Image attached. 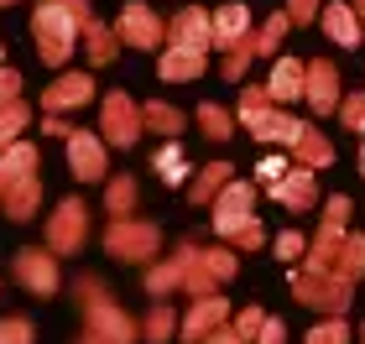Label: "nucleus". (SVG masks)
Returning a JSON list of instances; mask_svg holds the SVG:
<instances>
[{
  "label": "nucleus",
  "instance_id": "2f4dec72",
  "mask_svg": "<svg viewBox=\"0 0 365 344\" xmlns=\"http://www.w3.org/2000/svg\"><path fill=\"white\" fill-rule=\"evenodd\" d=\"M0 344H37V323L26 313H6L0 318Z\"/></svg>",
  "mask_w": 365,
  "mask_h": 344
},
{
  "label": "nucleus",
  "instance_id": "603ef678",
  "mask_svg": "<svg viewBox=\"0 0 365 344\" xmlns=\"http://www.w3.org/2000/svg\"><path fill=\"white\" fill-rule=\"evenodd\" d=\"M360 334H365V329H360ZM360 344H365V339H360Z\"/></svg>",
  "mask_w": 365,
  "mask_h": 344
},
{
  "label": "nucleus",
  "instance_id": "b1692460",
  "mask_svg": "<svg viewBox=\"0 0 365 344\" xmlns=\"http://www.w3.org/2000/svg\"><path fill=\"white\" fill-rule=\"evenodd\" d=\"M272 199H282L287 209H308L319 199V183H313V167H292L282 183H272Z\"/></svg>",
  "mask_w": 365,
  "mask_h": 344
},
{
  "label": "nucleus",
  "instance_id": "ea45409f",
  "mask_svg": "<svg viewBox=\"0 0 365 344\" xmlns=\"http://www.w3.org/2000/svg\"><path fill=\"white\" fill-rule=\"evenodd\" d=\"M308 344H350V339H344L339 323H324V329H313V334H308Z\"/></svg>",
  "mask_w": 365,
  "mask_h": 344
},
{
  "label": "nucleus",
  "instance_id": "20e7f679",
  "mask_svg": "<svg viewBox=\"0 0 365 344\" xmlns=\"http://www.w3.org/2000/svg\"><path fill=\"white\" fill-rule=\"evenodd\" d=\"M99 245L115 256V261H125V266H152V261L162 256V224L152 219H110L105 224V235H99Z\"/></svg>",
  "mask_w": 365,
  "mask_h": 344
},
{
  "label": "nucleus",
  "instance_id": "f704fd0d",
  "mask_svg": "<svg viewBox=\"0 0 365 344\" xmlns=\"http://www.w3.org/2000/svg\"><path fill=\"white\" fill-rule=\"evenodd\" d=\"M339 120L350 130H365V94H350V100H339Z\"/></svg>",
  "mask_w": 365,
  "mask_h": 344
},
{
  "label": "nucleus",
  "instance_id": "dca6fc26",
  "mask_svg": "<svg viewBox=\"0 0 365 344\" xmlns=\"http://www.w3.org/2000/svg\"><path fill=\"white\" fill-rule=\"evenodd\" d=\"M78 47H84V63H89V68H110V63L120 58V37H115V26H105L99 16H89V21H84Z\"/></svg>",
  "mask_w": 365,
  "mask_h": 344
},
{
  "label": "nucleus",
  "instance_id": "79ce46f5",
  "mask_svg": "<svg viewBox=\"0 0 365 344\" xmlns=\"http://www.w3.org/2000/svg\"><path fill=\"white\" fill-rule=\"evenodd\" d=\"M68 130H73V125L63 120V115H42V136H58V141H63Z\"/></svg>",
  "mask_w": 365,
  "mask_h": 344
},
{
  "label": "nucleus",
  "instance_id": "a211bd4d",
  "mask_svg": "<svg viewBox=\"0 0 365 344\" xmlns=\"http://www.w3.org/2000/svg\"><path fill=\"white\" fill-rule=\"evenodd\" d=\"M168 47H198L209 53V11L204 6H182L168 26Z\"/></svg>",
  "mask_w": 365,
  "mask_h": 344
},
{
  "label": "nucleus",
  "instance_id": "4468645a",
  "mask_svg": "<svg viewBox=\"0 0 365 344\" xmlns=\"http://www.w3.org/2000/svg\"><path fill=\"white\" fill-rule=\"evenodd\" d=\"M225 318H230V303H225V298H193L188 318L178 323V329H182L178 339H182V344H204V339H209L214 329H220Z\"/></svg>",
  "mask_w": 365,
  "mask_h": 344
},
{
  "label": "nucleus",
  "instance_id": "f3484780",
  "mask_svg": "<svg viewBox=\"0 0 365 344\" xmlns=\"http://www.w3.org/2000/svg\"><path fill=\"white\" fill-rule=\"evenodd\" d=\"M303 100L319 110V115H329L339 105V73H334V63L329 58H313L308 63V84H303Z\"/></svg>",
  "mask_w": 365,
  "mask_h": 344
},
{
  "label": "nucleus",
  "instance_id": "0eeeda50",
  "mask_svg": "<svg viewBox=\"0 0 365 344\" xmlns=\"http://www.w3.org/2000/svg\"><path fill=\"white\" fill-rule=\"evenodd\" d=\"M99 136H105V146H115V152H130V146L146 136V125H141V105L130 100L125 89L99 94Z\"/></svg>",
  "mask_w": 365,
  "mask_h": 344
},
{
  "label": "nucleus",
  "instance_id": "3c124183",
  "mask_svg": "<svg viewBox=\"0 0 365 344\" xmlns=\"http://www.w3.org/2000/svg\"><path fill=\"white\" fill-rule=\"evenodd\" d=\"M6 6H16V0H0V11H6Z\"/></svg>",
  "mask_w": 365,
  "mask_h": 344
},
{
  "label": "nucleus",
  "instance_id": "9d476101",
  "mask_svg": "<svg viewBox=\"0 0 365 344\" xmlns=\"http://www.w3.org/2000/svg\"><path fill=\"white\" fill-rule=\"evenodd\" d=\"M251 204H256V188H251V183H240V177H230V183H225V193L209 204V209H214V235L235 240L240 229L256 219V214H251Z\"/></svg>",
  "mask_w": 365,
  "mask_h": 344
},
{
  "label": "nucleus",
  "instance_id": "5701e85b",
  "mask_svg": "<svg viewBox=\"0 0 365 344\" xmlns=\"http://www.w3.org/2000/svg\"><path fill=\"white\" fill-rule=\"evenodd\" d=\"M136 199H141V188H136L130 172H110L105 177V214L110 219H130L136 214Z\"/></svg>",
  "mask_w": 365,
  "mask_h": 344
},
{
  "label": "nucleus",
  "instance_id": "aec40b11",
  "mask_svg": "<svg viewBox=\"0 0 365 344\" xmlns=\"http://www.w3.org/2000/svg\"><path fill=\"white\" fill-rule=\"evenodd\" d=\"M303 84H308V63L277 58V68L267 78V94H272V105H292V100H303Z\"/></svg>",
  "mask_w": 365,
  "mask_h": 344
},
{
  "label": "nucleus",
  "instance_id": "37998d69",
  "mask_svg": "<svg viewBox=\"0 0 365 344\" xmlns=\"http://www.w3.org/2000/svg\"><path fill=\"white\" fill-rule=\"evenodd\" d=\"M282 334H287V329H282L277 318H267V323H261V334H256V339H261V344H282Z\"/></svg>",
  "mask_w": 365,
  "mask_h": 344
},
{
  "label": "nucleus",
  "instance_id": "4c0bfd02",
  "mask_svg": "<svg viewBox=\"0 0 365 344\" xmlns=\"http://www.w3.org/2000/svg\"><path fill=\"white\" fill-rule=\"evenodd\" d=\"M319 11H324L319 0H287V16H292V26H308Z\"/></svg>",
  "mask_w": 365,
  "mask_h": 344
},
{
  "label": "nucleus",
  "instance_id": "e433bc0d",
  "mask_svg": "<svg viewBox=\"0 0 365 344\" xmlns=\"http://www.w3.org/2000/svg\"><path fill=\"white\" fill-rule=\"evenodd\" d=\"M21 84H26V78H21V73H16V68H11V63H6V68H0V105H11V100H21Z\"/></svg>",
  "mask_w": 365,
  "mask_h": 344
},
{
  "label": "nucleus",
  "instance_id": "c03bdc74",
  "mask_svg": "<svg viewBox=\"0 0 365 344\" xmlns=\"http://www.w3.org/2000/svg\"><path fill=\"white\" fill-rule=\"evenodd\" d=\"M204 344H245V339H240L235 329H225V323H220V329H214V334H209Z\"/></svg>",
  "mask_w": 365,
  "mask_h": 344
},
{
  "label": "nucleus",
  "instance_id": "1a4fd4ad",
  "mask_svg": "<svg viewBox=\"0 0 365 344\" xmlns=\"http://www.w3.org/2000/svg\"><path fill=\"white\" fill-rule=\"evenodd\" d=\"M63 146H68V172L78 177V183H99V188H105V177H110V146H105V136L73 125L68 136H63Z\"/></svg>",
  "mask_w": 365,
  "mask_h": 344
},
{
  "label": "nucleus",
  "instance_id": "4be33fe9",
  "mask_svg": "<svg viewBox=\"0 0 365 344\" xmlns=\"http://www.w3.org/2000/svg\"><path fill=\"white\" fill-rule=\"evenodd\" d=\"M141 287L152 292V303H162L168 292H182V261H178V251L168 256V261H152V266H141Z\"/></svg>",
  "mask_w": 365,
  "mask_h": 344
},
{
  "label": "nucleus",
  "instance_id": "c756f323",
  "mask_svg": "<svg viewBox=\"0 0 365 344\" xmlns=\"http://www.w3.org/2000/svg\"><path fill=\"white\" fill-rule=\"evenodd\" d=\"M287 26H292V16L287 11H277V16H267L256 31H251V47H256V58H272L277 47H282V37H287Z\"/></svg>",
  "mask_w": 365,
  "mask_h": 344
},
{
  "label": "nucleus",
  "instance_id": "09e8293b",
  "mask_svg": "<svg viewBox=\"0 0 365 344\" xmlns=\"http://www.w3.org/2000/svg\"><path fill=\"white\" fill-rule=\"evenodd\" d=\"M360 136H365V130H360ZM360 172H365V146H360Z\"/></svg>",
  "mask_w": 365,
  "mask_h": 344
},
{
  "label": "nucleus",
  "instance_id": "de8ad7c7",
  "mask_svg": "<svg viewBox=\"0 0 365 344\" xmlns=\"http://www.w3.org/2000/svg\"><path fill=\"white\" fill-rule=\"evenodd\" d=\"M355 16H360V21H365V0H355Z\"/></svg>",
  "mask_w": 365,
  "mask_h": 344
},
{
  "label": "nucleus",
  "instance_id": "8fccbe9b",
  "mask_svg": "<svg viewBox=\"0 0 365 344\" xmlns=\"http://www.w3.org/2000/svg\"><path fill=\"white\" fill-rule=\"evenodd\" d=\"M0 68H6V47H0Z\"/></svg>",
  "mask_w": 365,
  "mask_h": 344
},
{
  "label": "nucleus",
  "instance_id": "a18cd8bd",
  "mask_svg": "<svg viewBox=\"0 0 365 344\" xmlns=\"http://www.w3.org/2000/svg\"><path fill=\"white\" fill-rule=\"evenodd\" d=\"M68 344H105V339H99V334H89V329H78V334H73Z\"/></svg>",
  "mask_w": 365,
  "mask_h": 344
},
{
  "label": "nucleus",
  "instance_id": "39448f33",
  "mask_svg": "<svg viewBox=\"0 0 365 344\" xmlns=\"http://www.w3.org/2000/svg\"><path fill=\"white\" fill-rule=\"evenodd\" d=\"M240 125L251 130L256 141H282V146H292L297 136H303V120L282 115V110L272 105L267 84H256V89H245V94H240Z\"/></svg>",
  "mask_w": 365,
  "mask_h": 344
},
{
  "label": "nucleus",
  "instance_id": "393cba45",
  "mask_svg": "<svg viewBox=\"0 0 365 344\" xmlns=\"http://www.w3.org/2000/svg\"><path fill=\"white\" fill-rule=\"evenodd\" d=\"M319 21H324V31H329V42H339V47H355V42H360V16H355V6H344V0L324 6Z\"/></svg>",
  "mask_w": 365,
  "mask_h": 344
},
{
  "label": "nucleus",
  "instance_id": "a19ab883",
  "mask_svg": "<svg viewBox=\"0 0 365 344\" xmlns=\"http://www.w3.org/2000/svg\"><path fill=\"white\" fill-rule=\"evenodd\" d=\"M277 256H282V261L303 256V235H292V229H287V235H277Z\"/></svg>",
  "mask_w": 365,
  "mask_h": 344
},
{
  "label": "nucleus",
  "instance_id": "6ab92c4d",
  "mask_svg": "<svg viewBox=\"0 0 365 344\" xmlns=\"http://www.w3.org/2000/svg\"><path fill=\"white\" fill-rule=\"evenodd\" d=\"M204 63H209V53H198V47H168L157 58V73H162V84H193L204 73Z\"/></svg>",
  "mask_w": 365,
  "mask_h": 344
},
{
  "label": "nucleus",
  "instance_id": "72a5a7b5",
  "mask_svg": "<svg viewBox=\"0 0 365 344\" xmlns=\"http://www.w3.org/2000/svg\"><path fill=\"white\" fill-rule=\"evenodd\" d=\"M251 58H256V47H251V37H245V42H235V47H230V53H225L220 73L230 78V84H235V78H245V68H251Z\"/></svg>",
  "mask_w": 365,
  "mask_h": 344
},
{
  "label": "nucleus",
  "instance_id": "6e6552de",
  "mask_svg": "<svg viewBox=\"0 0 365 344\" xmlns=\"http://www.w3.org/2000/svg\"><path fill=\"white\" fill-rule=\"evenodd\" d=\"M115 37L120 47H136V53H157V47H168V21L146 6V0H125L120 16H115Z\"/></svg>",
  "mask_w": 365,
  "mask_h": 344
},
{
  "label": "nucleus",
  "instance_id": "bb28decb",
  "mask_svg": "<svg viewBox=\"0 0 365 344\" xmlns=\"http://www.w3.org/2000/svg\"><path fill=\"white\" fill-rule=\"evenodd\" d=\"M178 313H173V308L168 303H152V308H146V313H141V339L146 344H168V339H178Z\"/></svg>",
  "mask_w": 365,
  "mask_h": 344
},
{
  "label": "nucleus",
  "instance_id": "473e14b6",
  "mask_svg": "<svg viewBox=\"0 0 365 344\" xmlns=\"http://www.w3.org/2000/svg\"><path fill=\"white\" fill-rule=\"evenodd\" d=\"M198 125H204L209 141H230V130H235V120H230L220 105H198Z\"/></svg>",
  "mask_w": 365,
  "mask_h": 344
},
{
  "label": "nucleus",
  "instance_id": "c85d7f7f",
  "mask_svg": "<svg viewBox=\"0 0 365 344\" xmlns=\"http://www.w3.org/2000/svg\"><path fill=\"white\" fill-rule=\"evenodd\" d=\"M26 125H31V105H26V100L0 105V152L21 141V136H26Z\"/></svg>",
  "mask_w": 365,
  "mask_h": 344
},
{
  "label": "nucleus",
  "instance_id": "412c9836",
  "mask_svg": "<svg viewBox=\"0 0 365 344\" xmlns=\"http://www.w3.org/2000/svg\"><path fill=\"white\" fill-rule=\"evenodd\" d=\"M230 177H235V167H230V162H209V167H198L193 183H188V204H193V209H209V204L225 193Z\"/></svg>",
  "mask_w": 365,
  "mask_h": 344
},
{
  "label": "nucleus",
  "instance_id": "cd10ccee",
  "mask_svg": "<svg viewBox=\"0 0 365 344\" xmlns=\"http://www.w3.org/2000/svg\"><path fill=\"white\" fill-rule=\"evenodd\" d=\"M141 125H146V130H157V136H168V141H178V130H182V110L168 105V100H146V105H141Z\"/></svg>",
  "mask_w": 365,
  "mask_h": 344
},
{
  "label": "nucleus",
  "instance_id": "f8f14e48",
  "mask_svg": "<svg viewBox=\"0 0 365 344\" xmlns=\"http://www.w3.org/2000/svg\"><path fill=\"white\" fill-rule=\"evenodd\" d=\"M251 37V6L245 0H225L220 11H209V47H220V53H230L235 42Z\"/></svg>",
  "mask_w": 365,
  "mask_h": 344
},
{
  "label": "nucleus",
  "instance_id": "f257e3e1",
  "mask_svg": "<svg viewBox=\"0 0 365 344\" xmlns=\"http://www.w3.org/2000/svg\"><path fill=\"white\" fill-rule=\"evenodd\" d=\"M68 292H73V308H78V318H84L89 334H99L105 344H136L141 339V318L125 313L120 298L110 292V282L99 271H78L68 282Z\"/></svg>",
  "mask_w": 365,
  "mask_h": 344
},
{
  "label": "nucleus",
  "instance_id": "c9c22d12",
  "mask_svg": "<svg viewBox=\"0 0 365 344\" xmlns=\"http://www.w3.org/2000/svg\"><path fill=\"white\" fill-rule=\"evenodd\" d=\"M261 323H267V313H261V308H245V313L235 318V334H240L245 344H251V339L261 334Z\"/></svg>",
  "mask_w": 365,
  "mask_h": 344
},
{
  "label": "nucleus",
  "instance_id": "7ed1b4c3",
  "mask_svg": "<svg viewBox=\"0 0 365 344\" xmlns=\"http://www.w3.org/2000/svg\"><path fill=\"white\" fill-rule=\"evenodd\" d=\"M89 235H94L89 204L78 199V193H68V199H58L53 209H47V219H42V245H47L58 261H63V256H78V251L89 245Z\"/></svg>",
  "mask_w": 365,
  "mask_h": 344
},
{
  "label": "nucleus",
  "instance_id": "7c9ffc66",
  "mask_svg": "<svg viewBox=\"0 0 365 344\" xmlns=\"http://www.w3.org/2000/svg\"><path fill=\"white\" fill-rule=\"evenodd\" d=\"M152 167H157L162 183H182V177H188V162H182V146H178V141L162 146V152L152 157Z\"/></svg>",
  "mask_w": 365,
  "mask_h": 344
},
{
  "label": "nucleus",
  "instance_id": "ddd939ff",
  "mask_svg": "<svg viewBox=\"0 0 365 344\" xmlns=\"http://www.w3.org/2000/svg\"><path fill=\"white\" fill-rule=\"evenodd\" d=\"M42 172H31V177H16V183L6 188V199H0V209H6V219L11 224H31L42 214Z\"/></svg>",
  "mask_w": 365,
  "mask_h": 344
},
{
  "label": "nucleus",
  "instance_id": "f03ea898",
  "mask_svg": "<svg viewBox=\"0 0 365 344\" xmlns=\"http://www.w3.org/2000/svg\"><path fill=\"white\" fill-rule=\"evenodd\" d=\"M89 0H37L31 6V37H37V58L47 68H68L78 53V31L89 21Z\"/></svg>",
  "mask_w": 365,
  "mask_h": 344
},
{
  "label": "nucleus",
  "instance_id": "2eb2a0df",
  "mask_svg": "<svg viewBox=\"0 0 365 344\" xmlns=\"http://www.w3.org/2000/svg\"><path fill=\"white\" fill-rule=\"evenodd\" d=\"M297 298H303L308 308H344L350 292H344V282H334L324 266H308L303 276H297Z\"/></svg>",
  "mask_w": 365,
  "mask_h": 344
},
{
  "label": "nucleus",
  "instance_id": "49530a36",
  "mask_svg": "<svg viewBox=\"0 0 365 344\" xmlns=\"http://www.w3.org/2000/svg\"><path fill=\"white\" fill-rule=\"evenodd\" d=\"M16 183V177H11V167H6V162H0V199H6V188Z\"/></svg>",
  "mask_w": 365,
  "mask_h": 344
},
{
  "label": "nucleus",
  "instance_id": "9b49d317",
  "mask_svg": "<svg viewBox=\"0 0 365 344\" xmlns=\"http://www.w3.org/2000/svg\"><path fill=\"white\" fill-rule=\"evenodd\" d=\"M94 94H99L94 73L63 68V73L53 78V84L42 89V115H68V110H84V105H94Z\"/></svg>",
  "mask_w": 365,
  "mask_h": 344
},
{
  "label": "nucleus",
  "instance_id": "423d86ee",
  "mask_svg": "<svg viewBox=\"0 0 365 344\" xmlns=\"http://www.w3.org/2000/svg\"><path fill=\"white\" fill-rule=\"evenodd\" d=\"M11 282L26 292V298H58L63 292V266L58 256L47 251V245H21V251L11 256Z\"/></svg>",
  "mask_w": 365,
  "mask_h": 344
},
{
  "label": "nucleus",
  "instance_id": "58836bf2",
  "mask_svg": "<svg viewBox=\"0 0 365 344\" xmlns=\"http://www.w3.org/2000/svg\"><path fill=\"white\" fill-rule=\"evenodd\" d=\"M256 172H261V183L272 188V183H282V177H287V162H282V157H267V162H261Z\"/></svg>",
  "mask_w": 365,
  "mask_h": 344
},
{
  "label": "nucleus",
  "instance_id": "a878e982",
  "mask_svg": "<svg viewBox=\"0 0 365 344\" xmlns=\"http://www.w3.org/2000/svg\"><path fill=\"white\" fill-rule=\"evenodd\" d=\"M292 157H297V167H329V162H334V141H329L324 130L303 125V136L292 141Z\"/></svg>",
  "mask_w": 365,
  "mask_h": 344
}]
</instances>
